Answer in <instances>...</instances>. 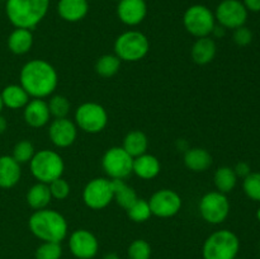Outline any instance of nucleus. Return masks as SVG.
<instances>
[{"label": "nucleus", "instance_id": "1", "mask_svg": "<svg viewBox=\"0 0 260 259\" xmlns=\"http://www.w3.org/2000/svg\"><path fill=\"white\" fill-rule=\"evenodd\" d=\"M20 85L35 98H45L57 86V73L51 63L45 60L28 61L20 70Z\"/></svg>", "mask_w": 260, "mask_h": 259}, {"label": "nucleus", "instance_id": "2", "mask_svg": "<svg viewBox=\"0 0 260 259\" xmlns=\"http://www.w3.org/2000/svg\"><path fill=\"white\" fill-rule=\"evenodd\" d=\"M50 0H7L5 13L15 28L32 29L46 17Z\"/></svg>", "mask_w": 260, "mask_h": 259}, {"label": "nucleus", "instance_id": "3", "mask_svg": "<svg viewBox=\"0 0 260 259\" xmlns=\"http://www.w3.org/2000/svg\"><path fill=\"white\" fill-rule=\"evenodd\" d=\"M29 230L43 241L61 243L68 235V222L57 211L37 210L28 221Z\"/></svg>", "mask_w": 260, "mask_h": 259}, {"label": "nucleus", "instance_id": "4", "mask_svg": "<svg viewBox=\"0 0 260 259\" xmlns=\"http://www.w3.org/2000/svg\"><path fill=\"white\" fill-rule=\"evenodd\" d=\"M240 241L230 230H218L211 234L203 245L205 259H236Z\"/></svg>", "mask_w": 260, "mask_h": 259}, {"label": "nucleus", "instance_id": "5", "mask_svg": "<svg viewBox=\"0 0 260 259\" xmlns=\"http://www.w3.org/2000/svg\"><path fill=\"white\" fill-rule=\"evenodd\" d=\"M33 177L41 183L50 184L52 180L61 178L63 173V160L57 152L51 150H41L33 155L29 161Z\"/></svg>", "mask_w": 260, "mask_h": 259}, {"label": "nucleus", "instance_id": "6", "mask_svg": "<svg viewBox=\"0 0 260 259\" xmlns=\"http://www.w3.org/2000/svg\"><path fill=\"white\" fill-rule=\"evenodd\" d=\"M150 48L149 40L139 30H128L122 33L114 42V52L119 60L139 61L147 55Z\"/></svg>", "mask_w": 260, "mask_h": 259}, {"label": "nucleus", "instance_id": "7", "mask_svg": "<svg viewBox=\"0 0 260 259\" xmlns=\"http://www.w3.org/2000/svg\"><path fill=\"white\" fill-rule=\"evenodd\" d=\"M183 23L185 29L194 37H208L216 25V18L210 8L196 4L185 10Z\"/></svg>", "mask_w": 260, "mask_h": 259}, {"label": "nucleus", "instance_id": "8", "mask_svg": "<svg viewBox=\"0 0 260 259\" xmlns=\"http://www.w3.org/2000/svg\"><path fill=\"white\" fill-rule=\"evenodd\" d=\"M134 157L123 147H111L102 159V167L112 179H124L132 173Z\"/></svg>", "mask_w": 260, "mask_h": 259}, {"label": "nucleus", "instance_id": "9", "mask_svg": "<svg viewBox=\"0 0 260 259\" xmlns=\"http://www.w3.org/2000/svg\"><path fill=\"white\" fill-rule=\"evenodd\" d=\"M75 121L83 131L89 134L101 132L108 122L107 112L98 103H84L76 109Z\"/></svg>", "mask_w": 260, "mask_h": 259}, {"label": "nucleus", "instance_id": "10", "mask_svg": "<svg viewBox=\"0 0 260 259\" xmlns=\"http://www.w3.org/2000/svg\"><path fill=\"white\" fill-rule=\"evenodd\" d=\"M201 216L210 223H221L230 212L228 197L221 192H210L200 202Z\"/></svg>", "mask_w": 260, "mask_h": 259}, {"label": "nucleus", "instance_id": "11", "mask_svg": "<svg viewBox=\"0 0 260 259\" xmlns=\"http://www.w3.org/2000/svg\"><path fill=\"white\" fill-rule=\"evenodd\" d=\"M215 18L223 28L236 29L248 20V9L240 0H222L216 8Z\"/></svg>", "mask_w": 260, "mask_h": 259}, {"label": "nucleus", "instance_id": "12", "mask_svg": "<svg viewBox=\"0 0 260 259\" xmlns=\"http://www.w3.org/2000/svg\"><path fill=\"white\" fill-rule=\"evenodd\" d=\"M83 200L84 203L93 210H102L107 207L113 200L112 180L106 178H95L90 180L84 188Z\"/></svg>", "mask_w": 260, "mask_h": 259}, {"label": "nucleus", "instance_id": "13", "mask_svg": "<svg viewBox=\"0 0 260 259\" xmlns=\"http://www.w3.org/2000/svg\"><path fill=\"white\" fill-rule=\"evenodd\" d=\"M151 215L157 217H172L179 212L182 198L172 189H161L151 196L149 201Z\"/></svg>", "mask_w": 260, "mask_h": 259}, {"label": "nucleus", "instance_id": "14", "mask_svg": "<svg viewBox=\"0 0 260 259\" xmlns=\"http://www.w3.org/2000/svg\"><path fill=\"white\" fill-rule=\"evenodd\" d=\"M69 246L73 253L79 259H91L98 253L99 244L94 234L88 230H76L71 234L69 239Z\"/></svg>", "mask_w": 260, "mask_h": 259}, {"label": "nucleus", "instance_id": "15", "mask_svg": "<svg viewBox=\"0 0 260 259\" xmlns=\"http://www.w3.org/2000/svg\"><path fill=\"white\" fill-rule=\"evenodd\" d=\"M147 14V4L145 0H119L117 5V15L126 25H137Z\"/></svg>", "mask_w": 260, "mask_h": 259}, {"label": "nucleus", "instance_id": "16", "mask_svg": "<svg viewBox=\"0 0 260 259\" xmlns=\"http://www.w3.org/2000/svg\"><path fill=\"white\" fill-rule=\"evenodd\" d=\"M48 136L57 147H68L75 141L76 126L73 121L65 118H56L48 128Z\"/></svg>", "mask_w": 260, "mask_h": 259}, {"label": "nucleus", "instance_id": "17", "mask_svg": "<svg viewBox=\"0 0 260 259\" xmlns=\"http://www.w3.org/2000/svg\"><path fill=\"white\" fill-rule=\"evenodd\" d=\"M51 113L48 104L42 99H33L24 107V119L30 127H43L50 119Z\"/></svg>", "mask_w": 260, "mask_h": 259}, {"label": "nucleus", "instance_id": "18", "mask_svg": "<svg viewBox=\"0 0 260 259\" xmlns=\"http://www.w3.org/2000/svg\"><path fill=\"white\" fill-rule=\"evenodd\" d=\"M89 12L88 0H60L57 4V13L66 22H79Z\"/></svg>", "mask_w": 260, "mask_h": 259}, {"label": "nucleus", "instance_id": "19", "mask_svg": "<svg viewBox=\"0 0 260 259\" xmlns=\"http://www.w3.org/2000/svg\"><path fill=\"white\" fill-rule=\"evenodd\" d=\"M22 170L20 164L9 155L0 156V188H12L19 182Z\"/></svg>", "mask_w": 260, "mask_h": 259}, {"label": "nucleus", "instance_id": "20", "mask_svg": "<svg viewBox=\"0 0 260 259\" xmlns=\"http://www.w3.org/2000/svg\"><path fill=\"white\" fill-rule=\"evenodd\" d=\"M132 172L142 179H152L160 173V161L154 155L142 154L134 159Z\"/></svg>", "mask_w": 260, "mask_h": 259}, {"label": "nucleus", "instance_id": "21", "mask_svg": "<svg viewBox=\"0 0 260 259\" xmlns=\"http://www.w3.org/2000/svg\"><path fill=\"white\" fill-rule=\"evenodd\" d=\"M33 45V35L30 29L15 28L8 37V48L15 55H23L30 50Z\"/></svg>", "mask_w": 260, "mask_h": 259}, {"label": "nucleus", "instance_id": "22", "mask_svg": "<svg viewBox=\"0 0 260 259\" xmlns=\"http://www.w3.org/2000/svg\"><path fill=\"white\" fill-rule=\"evenodd\" d=\"M216 43L210 37H201L192 47V58L198 65L210 63L215 58Z\"/></svg>", "mask_w": 260, "mask_h": 259}, {"label": "nucleus", "instance_id": "23", "mask_svg": "<svg viewBox=\"0 0 260 259\" xmlns=\"http://www.w3.org/2000/svg\"><path fill=\"white\" fill-rule=\"evenodd\" d=\"M184 164L193 172H205L212 164V156L210 152L201 147H193L187 150L184 155Z\"/></svg>", "mask_w": 260, "mask_h": 259}, {"label": "nucleus", "instance_id": "24", "mask_svg": "<svg viewBox=\"0 0 260 259\" xmlns=\"http://www.w3.org/2000/svg\"><path fill=\"white\" fill-rule=\"evenodd\" d=\"M0 94H2L3 104L10 109L24 108L28 103V98H29L22 85H17V84L5 86Z\"/></svg>", "mask_w": 260, "mask_h": 259}, {"label": "nucleus", "instance_id": "25", "mask_svg": "<svg viewBox=\"0 0 260 259\" xmlns=\"http://www.w3.org/2000/svg\"><path fill=\"white\" fill-rule=\"evenodd\" d=\"M52 200L50 187L46 183L38 182L37 184L32 185L27 193V202L33 210H43L48 206Z\"/></svg>", "mask_w": 260, "mask_h": 259}, {"label": "nucleus", "instance_id": "26", "mask_svg": "<svg viewBox=\"0 0 260 259\" xmlns=\"http://www.w3.org/2000/svg\"><path fill=\"white\" fill-rule=\"evenodd\" d=\"M113 187V198H116L117 203L121 207L128 210L137 200V195L134 188L127 185L122 179H112Z\"/></svg>", "mask_w": 260, "mask_h": 259}, {"label": "nucleus", "instance_id": "27", "mask_svg": "<svg viewBox=\"0 0 260 259\" xmlns=\"http://www.w3.org/2000/svg\"><path fill=\"white\" fill-rule=\"evenodd\" d=\"M147 137L141 131H131L126 135L123 140V149L131 155L132 157H137L145 154L147 150Z\"/></svg>", "mask_w": 260, "mask_h": 259}, {"label": "nucleus", "instance_id": "28", "mask_svg": "<svg viewBox=\"0 0 260 259\" xmlns=\"http://www.w3.org/2000/svg\"><path fill=\"white\" fill-rule=\"evenodd\" d=\"M236 182H238V177H236L233 168L221 167L216 170L215 185L218 189V192L223 193V195L230 193L235 188Z\"/></svg>", "mask_w": 260, "mask_h": 259}, {"label": "nucleus", "instance_id": "29", "mask_svg": "<svg viewBox=\"0 0 260 259\" xmlns=\"http://www.w3.org/2000/svg\"><path fill=\"white\" fill-rule=\"evenodd\" d=\"M121 66V60L116 55H103L95 63V71L103 78L116 75Z\"/></svg>", "mask_w": 260, "mask_h": 259}, {"label": "nucleus", "instance_id": "30", "mask_svg": "<svg viewBox=\"0 0 260 259\" xmlns=\"http://www.w3.org/2000/svg\"><path fill=\"white\" fill-rule=\"evenodd\" d=\"M127 213H128L129 218L135 222H144L151 216V210H150L147 201L137 198L136 202L127 210Z\"/></svg>", "mask_w": 260, "mask_h": 259}, {"label": "nucleus", "instance_id": "31", "mask_svg": "<svg viewBox=\"0 0 260 259\" xmlns=\"http://www.w3.org/2000/svg\"><path fill=\"white\" fill-rule=\"evenodd\" d=\"M243 189L250 200L260 202V173H250L244 178Z\"/></svg>", "mask_w": 260, "mask_h": 259}, {"label": "nucleus", "instance_id": "32", "mask_svg": "<svg viewBox=\"0 0 260 259\" xmlns=\"http://www.w3.org/2000/svg\"><path fill=\"white\" fill-rule=\"evenodd\" d=\"M48 109L55 118H65L70 112V103L66 96L55 95L50 99Z\"/></svg>", "mask_w": 260, "mask_h": 259}, {"label": "nucleus", "instance_id": "33", "mask_svg": "<svg viewBox=\"0 0 260 259\" xmlns=\"http://www.w3.org/2000/svg\"><path fill=\"white\" fill-rule=\"evenodd\" d=\"M33 155H35V147H33L32 142L28 140H23L19 141L13 149V155L14 160H17L19 164H24L32 160Z\"/></svg>", "mask_w": 260, "mask_h": 259}, {"label": "nucleus", "instance_id": "34", "mask_svg": "<svg viewBox=\"0 0 260 259\" xmlns=\"http://www.w3.org/2000/svg\"><path fill=\"white\" fill-rule=\"evenodd\" d=\"M62 255V248L60 243L45 241L36 250V259H60Z\"/></svg>", "mask_w": 260, "mask_h": 259}, {"label": "nucleus", "instance_id": "35", "mask_svg": "<svg viewBox=\"0 0 260 259\" xmlns=\"http://www.w3.org/2000/svg\"><path fill=\"white\" fill-rule=\"evenodd\" d=\"M150 256H151V246L142 239L132 241L131 245L128 246L129 259H150Z\"/></svg>", "mask_w": 260, "mask_h": 259}, {"label": "nucleus", "instance_id": "36", "mask_svg": "<svg viewBox=\"0 0 260 259\" xmlns=\"http://www.w3.org/2000/svg\"><path fill=\"white\" fill-rule=\"evenodd\" d=\"M48 187H50L51 196H52V198H56V200H65L69 196V193H70V185L62 178L52 180L48 184Z\"/></svg>", "mask_w": 260, "mask_h": 259}, {"label": "nucleus", "instance_id": "37", "mask_svg": "<svg viewBox=\"0 0 260 259\" xmlns=\"http://www.w3.org/2000/svg\"><path fill=\"white\" fill-rule=\"evenodd\" d=\"M234 42L238 46H248L253 41V33L245 25L234 29Z\"/></svg>", "mask_w": 260, "mask_h": 259}, {"label": "nucleus", "instance_id": "38", "mask_svg": "<svg viewBox=\"0 0 260 259\" xmlns=\"http://www.w3.org/2000/svg\"><path fill=\"white\" fill-rule=\"evenodd\" d=\"M234 172H235L236 177L245 178L250 174L251 170H250V167H249V164L241 161V163H238V164H236V167L234 168Z\"/></svg>", "mask_w": 260, "mask_h": 259}, {"label": "nucleus", "instance_id": "39", "mask_svg": "<svg viewBox=\"0 0 260 259\" xmlns=\"http://www.w3.org/2000/svg\"><path fill=\"white\" fill-rule=\"evenodd\" d=\"M243 4L250 12H260V0H243Z\"/></svg>", "mask_w": 260, "mask_h": 259}, {"label": "nucleus", "instance_id": "40", "mask_svg": "<svg viewBox=\"0 0 260 259\" xmlns=\"http://www.w3.org/2000/svg\"><path fill=\"white\" fill-rule=\"evenodd\" d=\"M212 33H215L216 36H217V37H221V36H223L225 35V28L222 27V25H215V28H213V30H212Z\"/></svg>", "mask_w": 260, "mask_h": 259}, {"label": "nucleus", "instance_id": "41", "mask_svg": "<svg viewBox=\"0 0 260 259\" xmlns=\"http://www.w3.org/2000/svg\"><path fill=\"white\" fill-rule=\"evenodd\" d=\"M7 127H8L7 119H5L4 117H3L2 114H0V135L4 134L5 130H7Z\"/></svg>", "mask_w": 260, "mask_h": 259}, {"label": "nucleus", "instance_id": "42", "mask_svg": "<svg viewBox=\"0 0 260 259\" xmlns=\"http://www.w3.org/2000/svg\"><path fill=\"white\" fill-rule=\"evenodd\" d=\"M104 259H119V256L116 253H109L104 256Z\"/></svg>", "mask_w": 260, "mask_h": 259}, {"label": "nucleus", "instance_id": "43", "mask_svg": "<svg viewBox=\"0 0 260 259\" xmlns=\"http://www.w3.org/2000/svg\"><path fill=\"white\" fill-rule=\"evenodd\" d=\"M3 107H4V104H3V99H2V94H0V112H2Z\"/></svg>", "mask_w": 260, "mask_h": 259}, {"label": "nucleus", "instance_id": "44", "mask_svg": "<svg viewBox=\"0 0 260 259\" xmlns=\"http://www.w3.org/2000/svg\"><path fill=\"white\" fill-rule=\"evenodd\" d=\"M256 218H258V221L260 222V207L258 208V211H256Z\"/></svg>", "mask_w": 260, "mask_h": 259}]
</instances>
